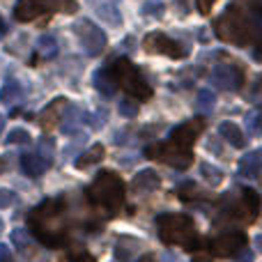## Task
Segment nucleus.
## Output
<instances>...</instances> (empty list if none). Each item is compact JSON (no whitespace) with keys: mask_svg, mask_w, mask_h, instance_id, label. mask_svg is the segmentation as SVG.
Wrapping results in <instances>:
<instances>
[{"mask_svg":"<svg viewBox=\"0 0 262 262\" xmlns=\"http://www.w3.org/2000/svg\"><path fill=\"white\" fill-rule=\"evenodd\" d=\"M88 200L95 207H101L106 214H118L124 205V182L113 170H101L88 186Z\"/></svg>","mask_w":262,"mask_h":262,"instance_id":"nucleus-1","label":"nucleus"},{"mask_svg":"<svg viewBox=\"0 0 262 262\" xmlns=\"http://www.w3.org/2000/svg\"><path fill=\"white\" fill-rule=\"evenodd\" d=\"M157 228L163 244L182 246L186 251L200 249V237H198V230H195L193 219L184 216V214H159Z\"/></svg>","mask_w":262,"mask_h":262,"instance_id":"nucleus-2","label":"nucleus"},{"mask_svg":"<svg viewBox=\"0 0 262 262\" xmlns=\"http://www.w3.org/2000/svg\"><path fill=\"white\" fill-rule=\"evenodd\" d=\"M214 28H216V35L221 37L223 41L235 44V46H249L251 35H253L249 16H246L244 9L237 7V5L228 7L226 12L216 18V26Z\"/></svg>","mask_w":262,"mask_h":262,"instance_id":"nucleus-3","label":"nucleus"},{"mask_svg":"<svg viewBox=\"0 0 262 262\" xmlns=\"http://www.w3.org/2000/svg\"><path fill=\"white\" fill-rule=\"evenodd\" d=\"M111 74H113L118 88H122L124 92H129V95L136 97L138 101L152 97V88H149V83L145 81V76L138 72V67L131 64V60H127V58L115 60V62L111 64Z\"/></svg>","mask_w":262,"mask_h":262,"instance_id":"nucleus-4","label":"nucleus"},{"mask_svg":"<svg viewBox=\"0 0 262 262\" xmlns=\"http://www.w3.org/2000/svg\"><path fill=\"white\" fill-rule=\"evenodd\" d=\"M145 157L154 159V161H161V163H166V166L180 168V170L189 168L191 161H193V154H191V149L180 147V145H175V143L149 145V147H145Z\"/></svg>","mask_w":262,"mask_h":262,"instance_id":"nucleus-5","label":"nucleus"},{"mask_svg":"<svg viewBox=\"0 0 262 262\" xmlns=\"http://www.w3.org/2000/svg\"><path fill=\"white\" fill-rule=\"evenodd\" d=\"M246 244H249V239L242 230H228L209 242V251L214 255H221V258H237L246 251Z\"/></svg>","mask_w":262,"mask_h":262,"instance_id":"nucleus-6","label":"nucleus"},{"mask_svg":"<svg viewBox=\"0 0 262 262\" xmlns=\"http://www.w3.org/2000/svg\"><path fill=\"white\" fill-rule=\"evenodd\" d=\"M74 32L78 35L83 49H85L90 55H99L101 51L106 49V35H104V30H101L97 23L83 18V21H78L76 26H74Z\"/></svg>","mask_w":262,"mask_h":262,"instance_id":"nucleus-7","label":"nucleus"},{"mask_svg":"<svg viewBox=\"0 0 262 262\" xmlns=\"http://www.w3.org/2000/svg\"><path fill=\"white\" fill-rule=\"evenodd\" d=\"M143 49L147 53H157V55H168V58H184L186 51L182 49V44H177L175 39L166 37L163 32H149L143 39Z\"/></svg>","mask_w":262,"mask_h":262,"instance_id":"nucleus-8","label":"nucleus"},{"mask_svg":"<svg viewBox=\"0 0 262 262\" xmlns=\"http://www.w3.org/2000/svg\"><path fill=\"white\" fill-rule=\"evenodd\" d=\"M212 81L216 83L221 90H242L244 85V69L239 67L237 62H223V64H216L212 72Z\"/></svg>","mask_w":262,"mask_h":262,"instance_id":"nucleus-9","label":"nucleus"},{"mask_svg":"<svg viewBox=\"0 0 262 262\" xmlns=\"http://www.w3.org/2000/svg\"><path fill=\"white\" fill-rule=\"evenodd\" d=\"M203 129H205V120L203 118L186 120V122L177 124V127L170 131V143H175V145H180V147L189 149L191 145L198 140V136L203 134Z\"/></svg>","mask_w":262,"mask_h":262,"instance_id":"nucleus-10","label":"nucleus"},{"mask_svg":"<svg viewBox=\"0 0 262 262\" xmlns=\"http://www.w3.org/2000/svg\"><path fill=\"white\" fill-rule=\"evenodd\" d=\"M69 106V99H64V97H58V99H53L49 106H46L44 111L39 113V118H37V122H39V127L41 129H53L55 124L62 120V113H64V108Z\"/></svg>","mask_w":262,"mask_h":262,"instance_id":"nucleus-11","label":"nucleus"},{"mask_svg":"<svg viewBox=\"0 0 262 262\" xmlns=\"http://www.w3.org/2000/svg\"><path fill=\"white\" fill-rule=\"evenodd\" d=\"M44 14H49L44 0H18L16 7H14V18L21 23L35 21V18L44 16Z\"/></svg>","mask_w":262,"mask_h":262,"instance_id":"nucleus-12","label":"nucleus"},{"mask_svg":"<svg viewBox=\"0 0 262 262\" xmlns=\"http://www.w3.org/2000/svg\"><path fill=\"white\" fill-rule=\"evenodd\" d=\"M237 170H239L242 177H258L262 172V147L253 149V152L244 154V157L239 159V166H237Z\"/></svg>","mask_w":262,"mask_h":262,"instance_id":"nucleus-13","label":"nucleus"},{"mask_svg":"<svg viewBox=\"0 0 262 262\" xmlns=\"http://www.w3.org/2000/svg\"><path fill=\"white\" fill-rule=\"evenodd\" d=\"M49 166H51V163L46 161L41 154H23V157H21V168H23V172H26L28 177L44 175V170Z\"/></svg>","mask_w":262,"mask_h":262,"instance_id":"nucleus-14","label":"nucleus"},{"mask_svg":"<svg viewBox=\"0 0 262 262\" xmlns=\"http://www.w3.org/2000/svg\"><path fill=\"white\" fill-rule=\"evenodd\" d=\"M219 134H221V138L226 140V143H230L232 147H237V149H244L246 147L244 131L237 127L235 122H221V127H219Z\"/></svg>","mask_w":262,"mask_h":262,"instance_id":"nucleus-15","label":"nucleus"},{"mask_svg":"<svg viewBox=\"0 0 262 262\" xmlns=\"http://www.w3.org/2000/svg\"><path fill=\"white\" fill-rule=\"evenodd\" d=\"M161 184V180H159V175L154 170H149V168H145V170H140L138 175L134 177V182H131V186H134L136 191H140V193H145V191H154L157 186Z\"/></svg>","mask_w":262,"mask_h":262,"instance_id":"nucleus-16","label":"nucleus"},{"mask_svg":"<svg viewBox=\"0 0 262 262\" xmlns=\"http://www.w3.org/2000/svg\"><path fill=\"white\" fill-rule=\"evenodd\" d=\"M95 88L104 97H113L115 95V90H118V83H115L113 74H111V67L99 69V72L95 74Z\"/></svg>","mask_w":262,"mask_h":262,"instance_id":"nucleus-17","label":"nucleus"},{"mask_svg":"<svg viewBox=\"0 0 262 262\" xmlns=\"http://www.w3.org/2000/svg\"><path fill=\"white\" fill-rule=\"evenodd\" d=\"M140 249V242L134 239V237H120L115 242V255H118L120 262H129L134 258V253H138Z\"/></svg>","mask_w":262,"mask_h":262,"instance_id":"nucleus-18","label":"nucleus"},{"mask_svg":"<svg viewBox=\"0 0 262 262\" xmlns=\"http://www.w3.org/2000/svg\"><path fill=\"white\" fill-rule=\"evenodd\" d=\"M242 205H244V209H246L249 223L255 221V216H258V212H260V205H262L260 195L255 193L253 189H242Z\"/></svg>","mask_w":262,"mask_h":262,"instance_id":"nucleus-19","label":"nucleus"},{"mask_svg":"<svg viewBox=\"0 0 262 262\" xmlns=\"http://www.w3.org/2000/svg\"><path fill=\"white\" fill-rule=\"evenodd\" d=\"M104 157H106V147L101 143H95L90 149H85V152L81 154V159H76V168L95 166V163H99Z\"/></svg>","mask_w":262,"mask_h":262,"instance_id":"nucleus-20","label":"nucleus"},{"mask_svg":"<svg viewBox=\"0 0 262 262\" xmlns=\"http://www.w3.org/2000/svg\"><path fill=\"white\" fill-rule=\"evenodd\" d=\"M246 131H249V136L262 134V106H255L246 113Z\"/></svg>","mask_w":262,"mask_h":262,"instance_id":"nucleus-21","label":"nucleus"},{"mask_svg":"<svg viewBox=\"0 0 262 262\" xmlns=\"http://www.w3.org/2000/svg\"><path fill=\"white\" fill-rule=\"evenodd\" d=\"M200 175H203L205 182H209L212 186H219L223 182V170L221 168H216L214 163H200Z\"/></svg>","mask_w":262,"mask_h":262,"instance_id":"nucleus-22","label":"nucleus"},{"mask_svg":"<svg viewBox=\"0 0 262 262\" xmlns=\"http://www.w3.org/2000/svg\"><path fill=\"white\" fill-rule=\"evenodd\" d=\"M18 97H21V85H18V81L9 78V81L3 85V90H0V101H3V104H12V101H16Z\"/></svg>","mask_w":262,"mask_h":262,"instance_id":"nucleus-23","label":"nucleus"},{"mask_svg":"<svg viewBox=\"0 0 262 262\" xmlns=\"http://www.w3.org/2000/svg\"><path fill=\"white\" fill-rule=\"evenodd\" d=\"M37 51H39L41 58L51 60L58 55V41L53 39V37H39V41H37Z\"/></svg>","mask_w":262,"mask_h":262,"instance_id":"nucleus-24","label":"nucleus"},{"mask_svg":"<svg viewBox=\"0 0 262 262\" xmlns=\"http://www.w3.org/2000/svg\"><path fill=\"white\" fill-rule=\"evenodd\" d=\"M49 12H64V14H74L78 9L76 0H44Z\"/></svg>","mask_w":262,"mask_h":262,"instance_id":"nucleus-25","label":"nucleus"},{"mask_svg":"<svg viewBox=\"0 0 262 262\" xmlns=\"http://www.w3.org/2000/svg\"><path fill=\"white\" fill-rule=\"evenodd\" d=\"M177 195H180L182 200H205V198H207V193H205V191L200 189V186H195L193 182H189V184L180 186Z\"/></svg>","mask_w":262,"mask_h":262,"instance_id":"nucleus-26","label":"nucleus"},{"mask_svg":"<svg viewBox=\"0 0 262 262\" xmlns=\"http://www.w3.org/2000/svg\"><path fill=\"white\" fill-rule=\"evenodd\" d=\"M7 143L9 145H26L30 143V134L26 129H12L7 134Z\"/></svg>","mask_w":262,"mask_h":262,"instance_id":"nucleus-27","label":"nucleus"},{"mask_svg":"<svg viewBox=\"0 0 262 262\" xmlns=\"http://www.w3.org/2000/svg\"><path fill=\"white\" fill-rule=\"evenodd\" d=\"M120 113L124 115V118H134V115H138V101L134 99H120Z\"/></svg>","mask_w":262,"mask_h":262,"instance_id":"nucleus-28","label":"nucleus"},{"mask_svg":"<svg viewBox=\"0 0 262 262\" xmlns=\"http://www.w3.org/2000/svg\"><path fill=\"white\" fill-rule=\"evenodd\" d=\"M214 101H216V97H214V92H209V90H203L198 95V106L203 111H212L214 108Z\"/></svg>","mask_w":262,"mask_h":262,"instance_id":"nucleus-29","label":"nucleus"},{"mask_svg":"<svg viewBox=\"0 0 262 262\" xmlns=\"http://www.w3.org/2000/svg\"><path fill=\"white\" fill-rule=\"evenodd\" d=\"M12 239H14V244L21 246V251L30 249V244H28V239H26V230H14L12 232Z\"/></svg>","mask_w":262,"mask_h":262,"instance_id":"nucleus-30","label":"nucleus"},{"mask_svg":"<svg viewBox=\"0 0 262 262\" xmlns=\"http://www.w3.org/2000/svg\"><path fill=\"white\" fill-rule=\"evenodd\" d=\"M12 203H14V191H9V189H0V209L9 207Z\"/></svg>","mask_w":262,"mask_h":262,"instance_id":"nucleus-31","label":"nucleus"},{"mask_svg":"<svg viewBox=\"0 0 262 262\" xmlns=\"http://www.w3.org/2000/svg\"><path fill=\"white\" fill-rule=\"evenodd\" d=\"M0 262H14L12 251H9L7 244H0Z\"/></svg>","mask_w":262,"mask_h":262,"instance_id":"nucleus-32","label":"nucleus"},{"mask_svg":"<svg viewBox=\"0 0 262 262\" xmlns=\"http://www.w3.org/2000/svg\"><path fill=\"white\" fill-rule=\"evenodd\" d=\"M214 3H216V0H198V9H200V14H209V12H212Z\"/></svg>","mask_w":262,"mask_h":262,"instance_id":"nucleus-33","label":"nucleus"},{"mask_svg":"<svg viewBox=\"0 0 262 262\" xmlns=\"http://www.w3.org/2000/svg\"><path fill=\"white\" fill-rule=\"evenodd\" d=\"M149 12L161 14V12H163V5H161V3H159V5H145V14H149Z\"/></svg>","mask_w":262,"mask_h":262,"instance_id":"nucleus-34","label":"nucleus"},{"mask_svg":"<svg viewBox=\"0 0 262 262\" xmlns=\"http://www.w3.org/2000/svg\"><path fill=\"white\" fill-rule=\"evenodd\" d=\"M136 262H157V255H152V253H145V255H140Z\"/></svg>","mask_w":262,"mask_h":262,"instance_id":"nucleus-35","label":"nucleus"},{"mask_svg":"<svg viewBox=\"0 0 262 262\" xmlns=\"http://www.w3.org/2000/svg\"><path fill=\"white\" fill-rule=\"evenodd\" d=\"M253 244H255V249H258L260 253H262V235H258V237H255V239H253Z\"/></svg>","mask_w":262,"mask_h":262,"instance_id":"nucleus-36","label":"nucleus"},{"mask_svg":"<svg viewBox=\"0 0 262 262\" xmlns=\"http://www.w3.org/2000/svg\"><path fill=\"white\" fill-rule=\"evenodd\" d=\"M3 131H5V115H0V136H3Z\"/></svg>","mask_w":262,"mask_h":262,"instance_id":"nucleus-37","label":"nucleus"},{"mask_svg":"<svg viewBox=\"0 0 262 262\" xmlns=\"http://www.w3.org/2000/svg\"><path fill=\"white\" fill-rule=\"evenodd\" d=\"M5 168H7V161H5V159H0V172H5Z\"/></svg>","mask_w":262,"mask_h":262,"instance_id":"nucleus-38","label":"nucleus"},{"mask_svg":"<svg viewBox=\"0 0 262 262\" xmlns=\"http://www.w3.org/2000/svg\"><path fill=\"white\" fill-rule=\"evenodd\" d=\"M5 30H7V28H5V21L0 18V35H5Z\"/></svg>","mask_w":262,"mask_h":262,"instance_id":"nucleus-39","label":"nucleus"},{"mask_svg":"<svg viewBox=\"0 0 262 262\" xmlns=\"http://www.w3.org/2000/svg\"><path fill=\"white\" fill-rule=\"evenodd\" d=\"M193 262H209V260H207V258H195Z\"/></svg>","mask_w":262,"mask_h":262,"instance_id":"nucleus-40","label":"nucleus"},{"mask_svg":"<svg viewBox=\"0 0 262 262\" xmlns=\"http://www.w3.org/2000/svg\"><path fill=\"white\" fill-rule=\"evenodd\" d=\"M0 232H3V221H0Z\"/></svg>","mask_w":262,"mask_h":262,"instance_id":"nucleus-41","label":"nucleus"}]
</instances>
